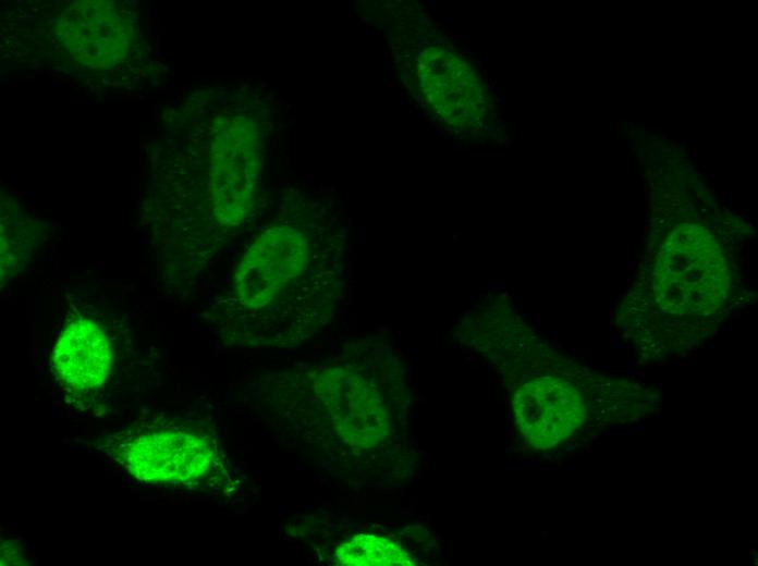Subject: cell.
<instances>
[{
  "label": "cell",
  "mask_w": 758,
  "mask_h": 566,
  "mask_svg": "<svg viewBox=\"0 0 758 566\" xmlns=\"http://www.w3.org/2000/svg\"><path fill=\"white\" fill-rule=\"evenodd\" d=\"M119 451L120 459L135 477L154 482L197 479L209 470L212 460L208 442L185 431H147Z\"/></svg>",
  "instance_id": "obj_1"
},
{
  "label": "cell",
  "mask_w": 758,
  "mask_h": 566,
  "mask_svg": "<svg viewBox=\"0 0 758 566\" xmlns=\"http://www.w3.org/2000/svg\"><path fill=\"white\" fill-rule=\"evenodd\" d=\"M583 408L576 390L552 378L527 383L514 399L517 424L538 447L551 446L572 433L583 421Z\"/></svg>",
  "instance_id": "obj_2"
},
{
  "label": "cell",
  "mask_w": 758,
  "mask_h": 566,
  "mask_svg": "<svg viewBox=\"0 0 758 566\" xmlns=\"http://www.w3.org/2000/svg\"><path fill=\"white\" fill-rule=\"evenodd\" d=\"M112 359L107 335L86 320L74 321L62 330L51 357L58 378L80 392L100 386L111 369Z\"/></svg>",
  "instance_id": "obj_3"
},
{
  "label": "cell",
  "mask_w": 758,
  "mask_h": 566,
  "mask_svg": "<svg viewBox=\"0 0 758 566\" xmlns=\"http://www.w3.org/2000/svg\"><path fill=\"white\" fill-rule=\"evenodd\" d=\"M68 12L61 21L65 29L61 38L75 58L91 65L111 64L129 48L130 27L110 4L89 3Z\"/></svg>",
  "instance_id": "obj_4"
},
{
  "label": "cell",
  "mask_w": 758,
  "mask_h": 566,
  "mask_svg": "<svg viewBox=\"0 0 758 566\" xmlns=\"http://www.w3.org/2000/svg\"><path fill=\"white\" fill-rule=\"evenodd\" d=\"M224 135L213 161L218 174L216 180L221 182L216 187L224 198V211L242 213L253 180L258 174L259 134L252 124L240 121L229 126Z\"/></svg>",
  "instance_id": "obj_5"
},
{
  "label": "cell",
  "mask_w": 758,
  "mask_h": 566,
  "mask_svg": "<svg viewBox=\"0 0 758 566\" xmlns=\"http://www.w3.org/2000/svg\"><path fill=\"white\" fill-rule=\"evenodd\" d=\"M305 239L293 229H278L264 234L249 249L245 269L257 268V273L243 275L249 278L260 274V281H271L276 284L283 278L295 275L298 266L304 264Z\"/></svg>",
  "instance_id": "obj_6"
},
{
  "label": "cell",
  "mask_w": 758,
  "mask_h": 566,
  "mask_svg": "<svg viewBox=\"0 0 758 566\" xmlns=\"http://www.w3.org/2000/svg\"><path fill=\"white\" fill-rule=\"evenodd\" d=\"M337 556L342 564L356 566H388L411 564L408 555L392 541L370 534H359L341 544Z\"/></svg>",
  "instance_id": "obj_7"
}]
</instances>
